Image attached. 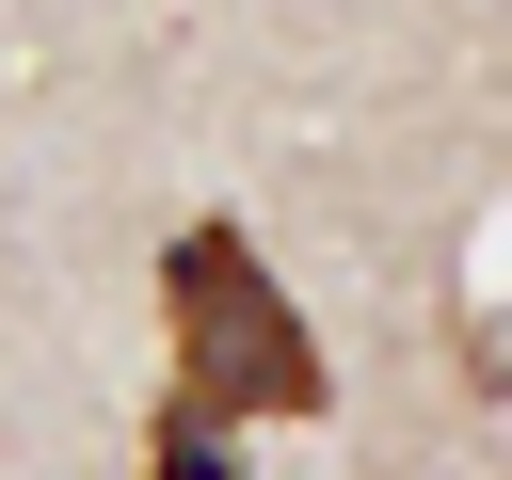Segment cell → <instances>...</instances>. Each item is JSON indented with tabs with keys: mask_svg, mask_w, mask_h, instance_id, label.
I'll list each match as a JSON object with an SVG mask.
<instances>
[{
	"mask_svg": "<svg viewBox=\"0 0 512 480\" xmlns=\"http://www.w3.org/2000/svg\"><path fill=\"white\" fill-rule=\"evenodd\" d=\"M144 480H240V464H224V432H208V416H176V400H160V416H144Z\"/></svg>",
	"mask_w": 512,
	"mask_h": 480,
	"instance_id": "cell-2",
	"label": "cell"
},
{
	"mask_svg": "<svg viewBox=\"0 0 512 480\" xmlns=\"http://www.w3.org/2000/svg\"><path fill=\"white\" fill-rule=\"evenodd\" d=\"M160 336H176V416H208V432H240V416H320L336 400V368H320V336H304V304L272 288V256L240 240V224H176L160 240Z\"/></svg>",
	"mask_w": 512,
	"mask_h": 480,
	"instance_id": "cell-1",
	"label": "cell"
}]
</instances>
